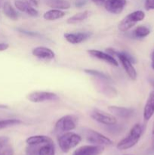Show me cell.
<instances>
[{
  "mask_svg": "<svg viewBox=\"0 0 154 155\" xmlns=\"http://www.w3.org/2000/svg\"><path fill=\"white\" fill-rule=\"evenodd\" d=\"M143 132V127L141 124H134L128 134L122 139L117 144V148L119 150H127L134 147L140 140Z\"/></svg>",
  "mask_w": 154,
  "mask_h": 155,
  "instance_id": "1",
  "label": "cell"
},
{
  "mask_svg": "<svg viewBox=\"0 0 154 155\" xmlns=\"http://www.w3.org/2000/svg\"><path fill=\"white\" fill-rule=\"evenodd\" d=\"M0 155H14V150L10 145H6L0 149Z\"/></svg>",
  "mask_w": 154,
  "mask_h": 155,
  "instance_id": "26",
  "label": "cell"
},
{
  "mask_svg": "<svg viewBox=\"0 0 154 155\" xmlns=\"http://www.w3.org/2000/svg\"><path fill=\"white\" fill-rule=\"evenodd\" d=\"M144 18L145 13L143 11L138 10L131 12L119 22L118 29L122 32L128 31V30L132 28L137 22L143 21Z\"/></svg>",
  "mask_w": 154,
  "mask_h": 155,
  "instance_id": "5",
  "label": "cell"
},
{
  "mask_svg": "<svg viewBox=\"0 0 154 155\" xmlns=\"http://www.w3.org/2000/svg\"><path fill=\"white\" fill-rule=\"evenodd\" d=\"M77 125V117L75 115L68 114L60 117L56 122L54 132L55 134H63L75 130Z\"/></svg>",
  "mask_w": 154,
  "mask_h": 155,
  "instance_id": "3",
  "label": "cell"
},
{
  "mask_svg": "<svg viewBox=\"0 0 154 155\" xmlns=\"http://www.w3.org/2000/svg\"><path fill=\"white\" fill-rule=\"evenodd\" d=\"M66 15V12L60 9L53 8L49 11H47L43 15L44 19L46 21H56L60 18H62Z\"/></svg>",
  "mask_w": 154,
  "mask_h": 155,
  "instance_id": "18",
  "label": "cell"
},
{
  "mask_svg": "<svg viewBox=\"0 0 154 155\" xmlns=\"http://www.w3.org/2000/svg\"><path fill=\"white\" fill-rule=\"evenodd\" d=\"M145 8L146 10H153L154 9V0H146L145 1Z\"/></svg>",
  "mask_w": 154,
  "mask_h": 155,
  "instance_id": "27",
  "label": "cell"
},
{
  "mask_svg": "<svg viewBox=\"0 0 154 155\" xmlns=\"http://www.w3.org/2000/svg\"><path fill=\"white\" fill-rule=\"evenodd\" d=\"M45 3L52 8L60 10H66L70 8V4L66 0H46Z\"/></svg>",
  "mask_w": 154,
  "mask_h": 155,
  "instance_id": "19",
  "label": "cell"
},
{
  "mask_svg": "<svg viewBox=\"0 0 154 155\" xmlns=\"http://www.w3.org/2000/svg\"><path fill=\"white\" fill-rule=\"evenodd\" d=\"M108 110L113 114V115L122 118H128L131 116L134 110L131 108L123 107H118V106H109Z\"/></svg>",
  "mask_w": 154,
  "mask_h": 155,
  "instance_id": "16",
  "label": "cell"
},
{
  "mask_svg": "<svg viewBox=\"0 0 154 155\" xmlns=\"http://www.w3.org/2000/svg\"><path fill=\"white\" fill-rule=\"evenodd\" d=\"M104 150V147L101 145H83L75 150L72 155H99Z\"/></svg>",
  "mask_w": 154,
  "mask_h": 155,
  "instance_id": "11",
  "label": "cell"
},
{
  "mask_svg": "<svg viewBox=\"0 0 154 155\" xmlns=\"http://www.w3.org/2000/svg\"><path fill=\"white\" fill-rule=\"evenodd\" d=\"M8 141L9 139L8 137H5V136L0 137V149H2V148H3L4 147H5L6 145H8Z\"/></svg>",
  "mask_w": 154,
  "mask_h": 155,
  "instance_id": "28",
  "label": "cell"
},
{
  "mask_svg": "<svg viewBox=\"0 0 154 155\" xmlns=\"http://www.w3.org/2000/svg\"><path fill=\"white\" fill-rule=\"evenodd\" d=\"M90 36L89 33H66L64 34V38L69 43L79 44L87 40Z\"/></svg>",
  "mask_w": 154,
  "mask_h": 155,
  "instance_id": "13",
  "label": "cell"
},
{
  "mask_svg": "<svg viewBox=\"0 0 154 155\" xmlns=\"http://www.w3.org/2000/svg\"><path fill=\"white\" fill-rule=\"evenodd\" d=\"M107 50L110 51V53L111 54V55L114 54L115 55L117 56V58L120 61L124 70L126 72L127 75L129 77V78L132 80H136L137 77V71H136V69L134 68V65L132 64V57L131 58V56L128 54H127L126 52H117V51H116L113 49H111V48Z\"/></svg>",
  "mask_w": 154,
  "mask_h": 155,
  "instance_id": "4",
  "label": "cell"
},
{
  "mask_svg": "<svg viewBox=\"0 0 154 155\" xmlns=\"http://www.w3.org/2000/svg\"><path fill=\"white\" fill-rule=\"evenodd\" d=\"M27 4L33 6V7H37L38 6V2L37 0H24Z\"/></svg>",
  "mask_w": 154,
  "mask_h": 155,
  "instance_id": "29",
  "label": "cell"
},
{
  "mask_svg": "<svg viewBox=\"0 0 154 155\" xmlns=\"http://www.w3.org/2000/svg\"><path fill=\"white\" fill-rule=\"evenodd\" d=\"M152 68L154 70V61H152Z\"/></svg>",
  "mask_w": 154,
  "mask_h": 155,
  "instance_id": "36",
  "label": "cell"
},
{
  "mask_svg": "<svg viewBox=\"0 0 154 155\" xmlns=\"http://www.w3.org/2000/svg\"><path fill=\"white\" fill-rule=\"evenodd\" d=\"M90 116L94 120L97 121L100 124H104V125L113 126L117 123V120H116V117L114 115L111 114H108L104 111V110H100V109L98 108L94 109L91 112Z\"/></svg>",
  "mask_w": 154,
  "mask_h": 155,
  "instance_id": "7",
  "label": "cell"
},
{
  "mask_svg": "<svg viewBox=\"0 0 154 155\" xmlns=\"http://www.w3.org/2000/svg\"><path fill=\"white\" fill-rule=\"evenodd\" d=\"M32 54L36 58L42 60H51L55 57L54 51L45 46H38L33 48Z\"/></svg>",
  "mask_w": 154,
  "mask_h": 155,
  "instance_id": "12",
  "label": "cell"
},
{
  "mask_svg": "<svg viewBox=\"0 0 154 155\" xmlns=\"http://www.w3.org/2000/svg\"><path fill=\"white\" fill-rule=\"evenodd\" d=\"M151 141H152V148L154 149V122L152 129V137H151Z\"/></svg>",
  "mask_w": 154,
  "mask_h": 155,
  "instance_id": "33",
  "label": "cell"
},
{
  "mask_svg": "<svg viewBox=\"0 0 154 155\" xmlns=\"http://www.w3.org/2000/svg\"><path fill=\"white\" fill-rule=\"evenodd\" d=\"M22 124V121L18 119H7L0 120V130L13 126L19 125Z\"/></svg>",
  "mask_w": 154,
  "mask_h": 155,
  "instance_id": "24",
  "label": "cell"
},
{
  "mask_svg": "<svg viewBox=\"0 0 154 155\" xmlns=\"http://www.w3.org/2000/svg\"><path fill=\"white\" fill-rule=\"evenodd\" d=\"M126 5V0H106L104 7L108 12L114 15L122 13Z\"/></svg>",
  "mask_w": 154,
  "mask_h": 155,
  "instance_id": "10",
  "label": "cell"
},
{
  "mask_svg": "<svg viewBox=\"0 0 154 155\" xmlns=\"http://www.w3.org/2000/svg\"><path fill=\"white\" fill-rule=\"evenodd\" d=\"M2 10L3 13L6 15L8 18L13 21H16L18 18V14L16 12L13 6L11 5L10 2H5L2 5Z\"/></svg>",
  "mask_w": 154,
  "mask_h": 155,
  "instance_id": "21",
  "label": "cell"
},
{
  "mask_svg": "<svg viewBox=\"0 0 154 155\" xmlns=\"http://www.w3.org/2000/svg\"><path fill=\"white\" fill-rule=\"evenodd\" d=\"M84 71L86 74H89V75L91 76H93V77H97V78H99L100 80H107V81H108V80H110V77H109L108 76H107L105 74L101 72V71L91 69H85Z\"/></svg>",
  "mask_w": 154,
  "mask_h": 155,
  "instance_id": "25",
  "label": "cell"
},
{
  "mask_svg": "<svg viewBox=\"0 0 154 155\" xmlns=\"http://www.w3.org/2000/svg\"><path fill=\"white\" fill-rule=\"evenodd\" d=\"M152 61H154V51L152 53Z\"/></svg>",
  "mask_w": 154,
  "mask_h": 155,
  "instance_id": "35",
  "label": "cell"
},
{
  "mask_svg": "<svg viewBox=\"0 0 154 155\" xmlns=\"http://www.w3.org/2000/svg\"><path fill=\"white\" fill-rule=\"evenodd\" d=\"M86 3V0H76L75 1V6L76 7H82L83 5H85V4Z\"/></svg>",
  "mask_w": 154,
  "mask_h": 155,
  "instance_id": "30",
  "label": "cell"
},
{
  "mask_svg": "<svg viewBox=\"0 0 154 155\" xmlns=\"http://www.w3.org/2000/svg\"><path fill=\"white\" fill-rule=\"evenodd\" d=\"M2 5H2V0H0V8H1Z\"/></svg>",
  "mask_w": 154,
  "mask_h": 155,
  "instance_id": "37",
  "label": "cell"
},
{
  "mask_svg": "<svg viewBox=\"0 0 154 155\" xmlns=\"http://www.w3.org/2000/svg\"><path fill=\"white\" fill-rule=\"evenodd\" d=\"M88 52L92 57L98 59V60L103 61L106 62V63H108L109 64L112 65V66H119V62L117 61V60L113 55L109 54V53L104 52V51H101L100 50L97 49L88 50Z\"/></svg>",
  "mask_w": 154,
  "mask_h": 155,
  "instance_id": "9",
  "label": "cell"
},
{
  "mask_svg": "<svg viewBox=\"0 0 154 155\" xmlns=\"http://www.w3.org/2000/svg\"><path fill=\"white\" fill-rule=\"evenodd\" d=\"M83 134L87 142L92 145L101 146H109L113 145V142L109 138L91 129H85Z\"/></svg>",
  "mask_w": 154,
  "mask_h": 155,
  "instance_id": "6",
  "label": "cell"
},
{
  "mask_svg": "<svg viewBox=\"0 0 154 155\" xmlns=\"http://www.w3.org/2000/svg\"><path fill=\"white\" fill-rule=\"evenodd\" d=\"M26 142L28 145H41L53 142L52 139L46 136H33L27 138Z\"/></svg>",
  "mask_w": 154,
  "mask_h": 155,
  "instance_id": "17",
  "label": "cell"
},
{
  "mask_svg": "<svg viewBox=\"0 0 154 155\" xmlns=\"http://www.w3.org/2000/svg\"><path fill=\"white\" fill-rule=\"evenodd\" d=\"M37 155H55L54 142L44 144L38 148Z\"/></svg>",
  "mask_w": 154,
  "mask_h": 155,
  "instance_id": "20",
  "label": "cell"
},
{
  "mask_svg": "<svg viewBox=\"0 0 154 155\" xmlns=\"http://www.w3.org/2000/svg\"><path fill=\"white\" fill-rule=\"evenodd\" d=\"M81 141L82 137L79 135L71 132L63 133L57 139L60 150L64 153L69 152L71 149L76 147Z\"/></svg>",
  "mask_w": 154,
  "mask_h": 155,
  "instance_id": "2",
  "label": "cell"
},
{
  "mask_svg": "<svg viewBox=\"0 0 154 155\" xmlns=\"http://www.w3.org/2000/svg\"><path fill=\"white\" fill-rule=\"evenodd\" d=\"M149 82H150V83H151V85L152 86V87L154 88V79H150Z\"/></svg>",
  "mask_w": 154,
  "mask_h": 155,
  "instance_id": "34",
  "label": "cell"
},
{
  "mask_svg": "<svg viewBox=\"0 0 154 155\" xmlns=\"http://www.w3.org/2000/svg\"><path fill=\"white\" fill-rule=\"evenodd\" d=\"M150 33V30L145 26H138L133 31V35L136 38H144Z\"/></svg>",
  "mask_w": 154,
  "mask_h": 155,
  "instance_id": "23",
  "label": "cell"
},
{
  "mask_svg": "<svg viewBox=\"0 0 154 155\" xmlns=\"http://www.w3.org/2000/svg\"><path fill=\"white\" fill-rule=\"evenodd\" d=\"M154 114V89L151 91L143 108V119L149 120Z\"/></svg>",
  "mask_w": 154,
  "mask_h": 155,
  "instance_id": "14",
  "label": "cell"
},
{
  "mask_svg": "<svg viewBox=\"0 0 154 155\" xmlns=\"http://www.w3.org/2000/svg\"><path fill=\"white\" fill-rule=\"evenodd\" d=\"M27 98L33 103H40L49 101H57L59 97L57 94L45 91H34L27 95Z\"/></svg>",
  "mask_w": 154,
  "mask_h": 155,
  "instance_id": "8",
  "label": "cell"
},
{
  "mask_svg": "<svg viewBox=\"0 0 154 155\" xmlns=\"http://www.w3.org/2000/svg\"><path fill=\"white\" fill-rule=\"evenodd\" d=\"M91 1L98 5H104L106 0H91Z\"/></svg>",
  "mask_w": 154,
  "mask_h": 155,
  "instance_id": "32",
  "label": "cell"
},
{
  "mask_svg": "<svg viewBox=\"0 0 154 155\" xmlns=\"http://www.w3.org/2000/svg\"><path fill=\"white\" fill-rule=\"evenodd\" d=\"M89 12L88 11H85V12H79V13L75 14L74 15L71 16L70 18H68L66 20V23L69 24H77L79 22H82V21H85L86 18L88 17Z\"/></svg>",
  "mask_w": 154,
  "mask_h": 155,
  "instance_id": "22",
  "label": "cell"
},
{
  "mask_svg": "<svg viewBox=\"0 0 154 155\" xmlns=\"http://www.w3.org/2000/svg\"><path fill=\"white\" fill-rule=\"evenodd\" d=\"M14 5L17 9L22 12H25L32 17H36L39 15L38 11L33 6L27 4L24 0H15Z\"/></svg>",
  "mask_w": 154,
  "mask_h": 155,
  "instance_id": "15",
  "label": "cell"
},
{
  "mask_svg": "<svg viewBox=\"0 0 154 155\" xmlns=\"http://www.w3.org/2000/svg\"><path fill=\"white\" fill-rule=\"evenodd\" d=\"M9 47V45L7 43H0V51H5V50L8 49Z\"/></svg>",
  "mask_w": 154,
  "mask_h": 155,
  "instance_id": "31",
  "label": "cell"
}]
</instances>
